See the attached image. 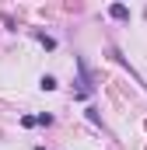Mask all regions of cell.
I'll return each instance as SVG.
<instances>
[{"instance_id":"6da1fadb","label":"cell","mask_w":147,"mask_h":150,"mask_svg":"<svg viewBox=\"0 0 147 150\" xmlns=\"http://www.w3.org/2000/svg\"><path fill=\"white\" fill-rule=\"evenodd\" d=\"M109 18H116V21H126V18H130V7H123V4H112V7H109Z\"/></svg>"},{"instance_id":"3957f363","label":"cell","mask_w":147,"mask_h":150,"mask_svg":"<svg viewBox=\"0 0 147 150\" xmlns=\"http://www.w3.org/2000/svg\"><path fill=\"white\" fill-rule=\"evenodd\" d=\"M35 38L46 45V49H56V38H49V35H42V32H35Z\"/></svg>"},{"instance_id":"7a4b0ae2","label":"cell","mask_w":147,"mask_h":150,"mask_svg":"<svg viewBox=\"0 0 147 150\" xmlns=\"http://www.w3.org/2000/svg\"><path fill=\"white\" fill-rule=\"evenodd\" d=\"M39 84H42V91H56V77H49V74L42 77V80H39Z\"/></svg>"}]
</instances>
